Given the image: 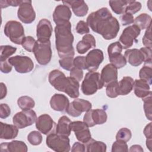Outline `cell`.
I'll return each mask as SVG.
<instances>
[{
  "label": "cell",
  "mask_w": 152,
  "mask_h": 152,
  "mask_svg": "<svg viewBox=\"0 0 152 152\" xmlns=\"http://www.w3.org/2000/svg\"><path fill=\"white\" fill-rule=\"evenodd\" d=\"M86 23L94 32L102 35L106 40L115 38L120 28L118 20L106 7L90 14Z\"/></svg>",
  "instance_id": "1"
},
{
  "label": "cell",
  "mask_w": 152,
  "mask_h": 152,
  "mask_svg": "<svg viewBox=\"0 0 152 152\" xmlns=\"http://www.w3.org/2000/svg\"><path fill=\"white\" fill-rule=\"evenodd\" d=\"M55 45L58 56L60 58L72 56L75 52L73 48L74 36L71 32V24L67 22L56 25L55 27Z\"/></svg>",
  "instance_id": "2"
},
{
  "label": "cell",
  "mask_w": 152,
  "mask_h": 152,
  "mask_svg": "<svg viewBox=\"0 0 152 152\" xmlns=\"http://www.w3.org/2000/svg\"><path fill=\"white\" fill-rule=\"evenodd\" d=\"M48 80L56 90L65 93L71 98L77 99L80 95L79 82L72 77H66L58 69H54L50 72Z\"/></svg>",
  "instance_id": "3"
},
{
  "label": "cell",
  "mask_w": 152,
  "mask_h": 152,
  "mask_svg": "<svg viewBox=\"0 0 152 152\" xmlns=\"http://www.w3.org/2000/svg\"><path fill=\"white\" fill-rule=\"evenodd\" d=\"M103 87L100 74L97 72L89 71L86 74L81 84V89L84 94L90 96L95 94L98 90L102 89Z\"/></svg>",
  "instance_id": "4"
},
{
  "label": "cell",
  "mask_w": 152,
  "mask_h": 152,
  "mask_svg": "<svg viewBox=\"0 0 152 152\" xmlns=\"http://www.w3.org/2000/svg\"><path fill=\"white\" fill-rule=\"evenodd\" d=\"M46 143L49 148L56 152H68L70 151L71 146L68 136L52 132L48 135Z\"/></svg>",
  "instance_id": "5"
},
{
  "label": "cell",
  "mask_w": 152,
  "mask_h": 152,
  "mask_svg": "<svg viewBox=\"0 0 152 152\" xmlns=\"http://www.w3.org/2000/svg\"><path fill=\"white\" fill-rule=\"evenodd\" d=\"M4 32L12 43L17 45H21L25 37L24 27L17 21H8L4 26Z\"/></svg>",
  "instance_id": "6"
},
{
  "label": "cell",
  "mask_w": 152,
  "mask_h": 152,
  "mask_svg": "<svg viewBox=\"0 0 152 152\" xmlns=\"http://www.w3.org/2000/svg\"><path fill=\"white\" fill-rule=\"evenodd\" d=\"M33 52L37 62L41 65H46L49 63L52 56L50 41L45 42L36 41Z\"/></svg>",
  "instance_id": "7"
},
{
  "label": "cell",
  "mask_w": 152,
  "mask_h": 152,
  "mask_svg": "<svg viewBox=\"0 0 152 152\" xmlns=\"http://www.w3.org/2000/svg\"><path fill=\"white\" fill-rule=\"evenodd\" d=\"M140 28L135 24L126 27L119 39V42L122 49H128L133 45L134 42H137V37L140 34Z\"/></svg>",
  "instance_id": "8"
},
{
  "label": "cell",
  "mask_w": 152,
  "mask_h": 152,
  "mask_svg": "<svg viewBox=\"0 0 152 152\" xmlns=\"http://www.w3.org/2000/svg\"><path fill=\"white\" fill-rule=\"evenodd\" d=\"M37 119L36 112L31 109L17 112L12 118V122L18 129L33 125Z\"/></svg>",
  "instance_id": "9"
},
{
  "label": "cell",
  "mask_w": 152,
  "mask_h": 152,
  "mask_svg": "<svg viewBox=\"0 0 152 152\" xmlns=\"http://www.w3.org/2000/svg\"><path fill=\"white\" fill-rule=\"evenodd\" d=\"M8 61L18 73H28L34 68V63L32 59L27 56L16 55L10 58Z\"/></svg>",
  "instance_id": "10"
},
{
  "label": "cell",
  "mask_w": 152,
  "mask_h": 152,
  "mask_svg": "<svg viewBox=\"0 0 152 152\" xmlns=\"http://www.w3.org/2000/svg\"><path fill=\"white\" fill-rule=\"evenodd\" d=\"M107 119L106 111L101 109H90L86 112L83 118V122L88 126L93 127L96 125L104 124Z\"/></svg>",
  "instance_id": "11"
},
{
  "label": "cell",
  "mask_w": 152,
  "mask_h": 152,
  "mask_svg": "<svg viewBox=\"0 0 152 152\" xmlns=\"http://www.w3.org/2000/svg\"><path fill=\"white\" fill-rule=\"evenodd\" d=\"M17 17L24 24H31L34 21L36 12L32 6L31 1H22L18 9Z\"/></svg>",
  "instance_id": "12"
},
{
  "label": "cell",
  "mask_w": 152,
  "mask_h": 152,
  "mask_svg": "<svg viewBox=\"0 0 152 152\" xmlns=\"http://www.w3.org/2000/svg\"><path fill=\"white\" fill-rule=\"evenodd\" d=\"M71 130L74 132L77 139L81 142L86 144L91 139V134L88 126L82 121L71 122Z\"/></svg>",
  "instance_id": "13"
},
{
  "label": "cell",
  "mask_w": 152,
  "mask_h": 152,
  "mask_svg": "<svg viewBox=\"0 0 152 152\" xmlns=\"http://www.w3.org/2000/svg\"><path fill=\"white\" fill-rule=\"evenodd\" d=\"M92 104L87 100L81 99H75L69 104L66 112L72 117H78L83 112L91 109Z\"/></svg>",
  "instance_id": "14"
},
{
  "label": "cell",
  "mask_w": 152,
  "mask_h": 152,
  "mask_svg": "<svg viewBox=\"0 0 152 152\" xmlns=\"http://www.w3.org/2000/svg\"><path fill=\"white\" fill-rule=\"evenodd\" d=\"M104 59L103 52L99 49L90 50L85 56L86 68L88 71L95 72Z\"/></svg>",
  "instance_id": "15"
},
{
  "label": "cell",
  "mask_w": 152,
  "mask_h": 152,
  "mask_svg": "<svg viewBox=\"0 0 152 152\" xmlns=\"http://www.w3.org/2000/svg\"><path fill=\"white\" fill-rule=\"evenodd\" d=\"M56 123L51 116L48 114L39 116L36 121V127L41 133L48 135L56 132Z\"/></svg>",
  "instance_id": "16"
},
{
  "label": "cell",
  "mask_w": 152,
  "mask_h": 152,
  "mask_svg": "<svg viewBox=\"0 0 152 152\" xmlns=\"http://www.w3.org/2000/svg\"><path fill=\"white\" fill-rule=\"evenodd\" d=\"M52 26L49 20L46 18L40 20L37 25V40L42 42L49 41L52 36Z\"/></svg>",
  "instance_id": "17"
},
{
  "label": "cell",
  "mask_w": 152,
  "mask_h": 152,
  "mask_svg": "<svg viewBox=\"0 0 152 152\" xmlns=\"http://www.w3.org/2000/svg\"><path fill=\"white\" fill-rule=\"evenodd\" d=\"M72 16L69 7L66 5H59L56 7L53 13V20L56 25L69 22Z\"/></svg>",
  "instance_id": "18"
},
{
  "label": "cell",
  "mask_w": 152,
  "mask_h": 152,
  "mask_svg": "<svg viewBox=\"0 0 152 152\" xmlns=\"http://www.w3.org/2000/svg\"><path fill=\"white\" fill-rule=\"evenodd\" d=\"M101 80L103 86L106 87L108 84L118 81V69L112 64L105 65L101 71Z\"/></svg>",
  "instance_id": "19"
},
{
  "label": "cell",
  "mask_w": 152,
  "mask_h": 152,
  "mask_svg": "<svg viewBox=\"0 0 152 152\" xmlns=\"http://www.w3.org/2000/svg\"><path fill=\"white\" fill-rule=\"evenodd\" d=\"M69 104V102L68 97L62 94H55L50 100L51 108L58 112H66Z\"/></svg>",
  "instance_id": "20"
},
{
  "label": "cell",
  "mask_w": 152,
  "mask_h": 152,
  "mask_svg": "<svg viewBox=\"0 0 152 152\" xmlns=\"http://www.w3.org/2000/svg\"><path fill=\"white\" fill-rule=\"evenodd\" d=\"M63 4L71 7L74 14L77 17L85 16L88 11V7L83 0L63 1Z\"/></svg>",
  "instance_id": "21"
},
{
  "label": "cell",
  "mask_w": 152,
  "mask_h": 152,
  "mask_svg": "<svg viewBox=\"0 0 152 152\" xmlns=\"http://www.w3.org/2000/svg\"><path fill=\"white\" fill-rule=\"evenodd\" d=\"M124 57L131 65L138 66L144 61V57L140 49H131L125 52Z\"/></svg>",
  "instance_id": "22"
},
{
  "label": "cell",
  "mask_w": 152,
  "mask_h": 152,
  "mask_svg": "<svg viewBox=\"0 0 152 152\" xmlns=\"http://www.w3.org/2000/svg\"><path fill=\"white\" fill-rule=\"evenodd\" d=\"M1 152H27V145L21 141L14 140L11 142H2L1 144Z\"/></svg>",
  "instance_id": "23"
},
{
  "label": "cell",
  "mask_w": 152,
  "mask_h": 152,
  "mask_svg": "<svg viewBox=\"0 0 152 152\" xmlns=\"http://www.w3.org/2000/svg\"><path fill=\"white\" fill-rule=\"evenodd\" d=\"M96 47V40L94 37L90 34H87L83 37L81 41L77 45V51L80 54L86 53L89 49Z\"/></svg>",
  "instance_id": "24"
},
{
  "label": "cell",
  "mask_w": 152,
  "mask_h": 152,
  "mask_svg": "<svg viewBox=\"0 0 152 152\" xmlns=\"http://www.w3.org/2000/svg\"><path fill=\"white\" fill-rule=\"evenodd\" d=\"M150 84L145 81L142 80H135L134 83L133 89L135 95L143 99L148 96L151 91H150Z\"/></svg>",
  "instance_id": "25"
},
{
  "label": "cell",
  "mask_w": 152,
  "mask_h": 152,
  "mask_svg": "<svg viewBox=\"0 0 152 152\" xmlns=\"http://www.w3.org/2000/svg\"><path fill=\"white\" fill-rule=\"evenodd\" d=\"M134 80L128 76L124 77L122 80L118 83L117 93L118 96L127 95L131 93L133 89Z\"/></svg>",
  "instance_id": "26"
},
{
  "label": "cell",
  "mask_w": 152,
  "mask_h": 152,
  "mask_svg": "<svg viewBox=\"0 0 152 152\" xmlns=\"http://www.w3.org/2000/svg\"><path fill=\"white\" fill-rule=\"evenodd\" d=\"M1 134L0 138L5 140H11L15 138L18 133V128L15 125L7 124L0 122Z\"/></svg>",
  "instance_id": "27"
},
{
  "label": "cell",
  "mask_w": 152,
  "mask_h": 152,
  "mask_svg": "<svg viewBox=\"0 0 152 152\" xmlns=\"http://www.w3.org/2000/svg\"><path fill=\"white\" fill-rule=\"evenodd\" d=\"M71 123L69 118L66 116H61L56 126V133L59 135L69 136L71 134L70 124Z\"/></svg>",
  "instance_id": "28"
},
{
  "label": "cell",
  "mask_w": 152,
  "mask_h": 152,
  "mask_svg": "<svg viewBox=\"0 0 152 152\" xmlns=\"http://www.w3.org/2000/svg\"><path fill=\"white\" fill-rule=\"evenodd\" d=\"M86 145V151L87 152H105L106 151V145L102 141L91 139Z\"/></svg>",
  "instance_id": "29"
},
{
  "label": "cell",
  "mask_w": 152,
  "mask_h": 152,
  "mask_svg": "<svg viewBox=\"0 0 152 152\" xmlns=\"http://www.w3.org/2000/svg\"><path fill=\"white\" fill-rule=\"evenodd\" d=\"M134 24L137 26L140 30H144L151 26V17L146 13L140 14L134 19Z\"/></svg>",
  "instance_id": "30"
},
{
  "label": "cell",
  "mask_w": 152,
  "mask_h": 152,
  "mask_svg": "<svg viewBox=\"0 0 152 152\" xmlns=\"http://www.w3.org/2000/svg\"><path fill=\"white\" fill-rule=\"evenodd\" d=\"M129 0L109 1V4L112 10L116 14H123L125 12Z\"/></svg>",
  "instance_id": "31"
},
{
  "label": "cell",
  "mask_w": 152,
  "mask_h": 152,
  "mask_svg": "<svg viewBox=\"0 0 152 152\" xmlns=\"http://www.w3.org/2000/svg\"><path fill=\"white\" fill-rule=\"evenodd\" d=\"M17 104L22 110L33 109L35 106V102L31 97L27 96H23L17 100Z\"/></svg>",
  "instance_id": "32"
},
{
  "label": "cell",
  "mask_w": 152,
  "mask_h": 152,
  "mask_svg": "<svg viewBox=\"0 0 152 152\" xmlns=\"http://www.w3.org/2000/svg\"><path fill=\"white\" fill-rule=\"evenodd\" d=\"M0 49V61H7V59L14 54L17 50L16 48L10 45H2L1 46Z\"/></svg>",
  "instance_id": "33"
},
{
  "label": "cell",
  "mask_w": 152,
  "mask_h": 152,
  "mask_svg": "<svg viewBox=\"0 0 152 152\" xmlns=\"http://www.w3.org/2000/svg\"><path fill=\"white\" fill-rule=\"evenodd\" d=\"M122 47L119 42H115L110 44L107 48L109 59L115 58L121 54Z\"/></svg>",
  "instance_id": "34"
},
{
  "label": "cell",
  "mask_w": 152,
  "mask_h": 152,
  "mask_svg": "<svg viewBox=\"0 0 152 152\" xmlns=\"http://www.w3.org/2000/svg\"><path fill=\"white\" fill-rule=\"evenodd\" d=\"M152 68L151 66L144 65L139 72V77L141 80L147 81L150 85L151 84Z\"/></svg>",
  "instance_id": "35"
},
{
  "label": "cell",
  "mask_w": 152,
  "mask_h": 152,
  "mask_svg": "<svg viewBox=\"0 0 152 152\" xmlns=\"http://www.w3.org/2000/svg\"><path fill=\"white\" fill-rule=\"evenodd\" d=\"M27 140L33 145H38L42 142V136L40 131H33L30 132L27 136Z\"/></svg>",
  "instance_id": "36"
},
{
  "label": "cell",
  "mask_w": 152,
  "mask_h": 152,
  "mask_svg": "<svg viewBox=\"0 0 152 152\" xmlns=\"http://www.w3.org/2000/svg\"><path fill=\"white\" fill-rule=\"evenodd\" d=\"M74 56H68L61 58L59 60L60 66L66 71H71L74 66Z\"/></svg>",
  "instance_id": "37"
},
{
  "label": "cell",
  "mask_w": 152,
  "mask_h": 152,
  "mask_svg": "<svg viewBox=\"0 0 152 152\" xmlns=\"http://www.w3.org/2000/svg\"><path fill=\"white\" fill-rule=\"evenodd\" d=\"M144 102V110L146 118L150 120H152L151 117V93L147 97L142 99Z\"/></svg>",
  "instance_id": "38"
},
{
  "label": "cell",
  "mask_w": 152,
  "mask_h": 152,
  "mask_svg": "<svg viewBox=\"0 0 152 152\" xmlns=\"http://www.w3.org/2000/svg\"><path fill=\"white\" fill-rule=\"evenodd\" d=\"M131 137V131L126 128H122L120 129L116 135V140H122L125 142H128V141H129Z\"/></svg>",
  "instance_id": "39"
},
{
  "label": "cell",
  "mask_w": 152,
  "mask_h": 152,
  "mask_svg": "<svg viewBox=\"0 0 152 152\" xmlns=\"http://www.w3.org/2000/svg\"><path fill=\"white\" fill-rule=\"evenodd\" d=\"M36 43V40L32 36H28L24 37V38L22 40L21 45L25 50L31 52H33V49L35 46Z\"/></svg>",
  "instance_id": "40"
},
{
  "label": "cell",
  "mask_w": 152,
  "mask_h": 152,
  "mask_svg": "<svg viewBox=\"0 0 152 152\" xmlns=\"http://www.w3.org/2000/svg\"><path fill=\"white\" fill-rule=\"evenodd\" d=\"M141 8V4L140 2L135 1H129L126 6L125 12L131 14L132 15L140 11Z\"/></svg>",
  "instance_id": "41"
},
{
  "label": "cell",
  "mask_w": 152,
  "mask_h": 152,
  "mask_svg": "<svg viewBox=\"0 0 152 152\" xmlns=\"http://www.w3.org/2000/svg\"><path fill=\"white\" fill-rule=\"evenodd\" d=\"M111 151L112 152L128 151V148L126 142L122 140H116L113 143Z\"/></svg>",
  "instance_id": "42"
},
{
  "label": "cell",
  "mask_w": 152,
  "mask_h": 152,
  "mask_svg": "<svg viewBox=\"0 0 152 152\" xmlns=\"http://www.w3.org/2000/svg\"><path fill=\"white\" fill-rule=\"evenodd\" d=\"M109 59L110 62V64L113 65L117 69H119L125 66L127 62L124 56L122 55V53L115 58Z\"/></svg>",
  "instance_id": "43"
},
{
  "label": "cell",
  "mask_w": 152,
  "mask_h": 152,
  "mask_svg": "<svg viewBox=\"0 0 152 152\" xmlns=\"http://www.w3.org/2000/svg\"><path fill=\"white\" fill-rule=\"evenodd\" d=\"M118 81L113 82L108 84L106 87V93L107 97L110 98H115L118 94L117 93V85Z\"/></svg>",
  "instance_id": "44"
},
{
  "label": "cell",
  "mask_w": 152,
  "mask_h": 152,
  "mask_svg": "<svg viewBox=\"0 0 152 152\" xmlns=\"http://www.w3.org/2000/svg\"><path fill=\"white\" fill-rule=\"evenodd\" d=\"M151 26L147 28L144 35L142 37V43L146 48H152V40H151Z\"/></svg>",
  "instance_id": "45"
},
{
  "label": "cell",
  "mask_w": 152,
  "mask_h": 152,
  "mask_svg": "<svg viewBox=\"0 0 152 152\" xmlns=\"http://www.w3.org/2000/svg\"><path fill=\"white\" fill-rule=\"evenodd\" d=\"M75 30L77 33L79 34H87L90 32V29L87 23L83 20L78 21L76 26Z\"/></svg>",
  "instance_id": "46"
},
{
  "label": "cell",
  "mask_w": 152,
  "mask_h": 152,
  "mask_svg": "<svg viewBox=\"0 0 152 152\" xmlns=\"http://www.w3.org/2000/svg\"><path fill=\"white\" fill-rule=\"evenodd\" d=\"M140 50L142 52L144 57V65L151 66V49L144 47L140 49Z\"/></svg>",
  "instance_id": "47"
},
{
  "label": "cell",
  "mask_w": 152,
  "mask_h": 152,
  "mask_svg": "<svg viewBox=\"0 0 152 152\" xmlns=\"http://www.w3.org/2000/svg\"><path fill=\"white\" fill-rule=\"evenodd\" d=\"M120 20L122 26H127L134 23V18L131 14L125 12L120 17Z\"/></svg>",
  "instance_id": "48"
},
{
  "label": "cell",
  "mask_w": 152,
  "mask_h": 152,
  "mask_svg": "<svg viewBox=\"0 0 152 152\" xmlns=\"http://www.w3.org/2000/svg\"><path fill=\"white\" fill-rule=\"evenodd\" d=\"M74 66L80 69H86L85 56H78L74 59Z\"/></svg>",
  "instance_id": "49"
},
{
  "label": "cell",
  "mask_w": 152,
  "mask_h": 152,
  "mask_svg": "<svg viewBox=\"0 0 152 152\" xmlns=\"http://www.w3.org/2000/svg\"><path fill=\"white\" fill-rule=\"evenodd\" d=\"M70 77L74 78L78 82L81 81L83 78V71L81 69H80L77 68L73 67L70 71Z\"/></svg>",
  "instance_id": "50"
},
{
  "label": "cell",
  "mask_w": 152,
  "mask_h": 152,
  "mask_svg": "<svg viewBox=\"0 0 152 152\" xmlns=\"http://www.w3.org/2000/svg\"><path fill=\"white\" fill-rule=\"evenodd\" d=\"M11 114V109L9 106L5 103L0 104V117L1 119L8 118Z\"/></svg>",
  "instance_id": "51"
},
{
  "label": "cell",
  "mask_w": 152,
  "mask_h": 152,
  "mask_svg": "<svg viewBox=\"0 0 152 152\" xmlns=\"http://www.w3.org/2000/svg\"><path fill=\"white\" fill-rule=\"evenodd\" d=\"M21 2H22V1L7 0V1H1L0 4H1V8H7L9 6L17 7L20 5Z\"/></svg>",
  "instance_id": "52"
},
{
  "label": "cell",
  "mask_w": 152,
  "mask_h": 152,
  "mask_svg": "<svg viewBox=\"0 0 152 152\" xmlns=\"http://www.w3.org/2000/svg\"><path fill=\"white\" fill-rule=\"evenodd\" d=\"M1 64V71L3 73L7 74L11 71L12 65L10 64L8 61H0Z\"/></svg>",
  "instance_id": "53"
},
{
  "label": "cell",
  "mask_w": 152,
  "mask_h": 152,
  "mask_svg": "<svg viewBox=\"0 0 152 152\" xmlns=\"http://www.w3.org/2000/svg\"><path fill=\"white\" fill-rule=\"evenodd\" d=\"M86 151V147L84 144L79 142H75L71 149V151L72 152H77V151H80V152H84Z\"/></svg>",
  "instance_id": "54"
},
{
  "label": "cell",
  "mask_w": 152,
  "mask_h": 152,
  "mask_svg": "<svg viewBox=\"0 0 152 152\" xmlns=\"http://www.w3.org/2000/svg\"><path fill=\"white\" fill-rule=\"evenodd\" d=\"M151 122H150L148 125L145 126L144 129L143 133L147 139H151L152 138V132H151Z\"/></svg>",
  "instance_id": "55"
},
{
  "label": "cell",
  "mask_w": 152,
  "mask_h": 152,
  "mask_svg": "<svg viewBox=\"0 0 152 152\" xmlns=\"http://www.w3.org/2000/svg\"><path fill=\"white\" fill-rule=\"evenodd\" d=\"M7 93V89L5 84L3 83H1V95H0V99H2L4 97H5Z\"/></svg>",
  "instance_id": "56"
},
{
  "label": "cell",
  "mask_w": 152,
  "mask_h": 152,
  "mask_svg": "<svg viewBox=\"0 0 152 152\" xmlns=\"http://www.w3.org/2000/svg\"><path fill=\"white\" fill-rule=\"evenodd\" d=\"M129 151H143L142 148L140 145H132L129 150Z\"/></svg>",
  "instance_id": "57"
},
{
  "label": "cell",
  "mask_w": 152,
  "mask_h": 152,
  "mask_svg": "<svg viewBox=\"0 0 152 152\" xmlns=\"http://www.w3.org/2000/svg\"><path fill=\"white\" fill-rule=\"evenodd\" d=\"M146 145L149 149L150 151H151V139H147L146 140Z\"/></svg>",
  "instance_id": "58"
}]
</instances>
